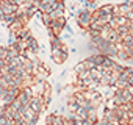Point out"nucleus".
I'll use <instances>...</instances> for the list:
<instances>
[{"instance_id":"1","label":"nucleus","mask_w":133,"mask_h":125,"mask_svg":"<svg viewBox=\"0 0 133 125\" xmlns=\"http://www.w3.org/2000/svg\"><path fill=\"white\" fill-rule=\"evenodd\" d=\"M50 42H52V58H53V61L56 63V64H63V63L68 59V55H69V50H68V47H66L58 38H52L50 39Z\"/></svg>"},{"instance_id":"2","label":"nucleus","mask_w":133,"mask_h":125,"mask_svg":"<svg viewBox=\"0 0 133 125\" xmlns=\"http://www.w3.org/2000/svg\"><path fill=\"white\" fill-rule=\"evenodd\" d=\"M92 20H94V11L92 10H88V8L82 10L80 14H78V17H77V22H78L80 28H83L85 31H88L91 28Z\"/></svg>"}]
</instances>
